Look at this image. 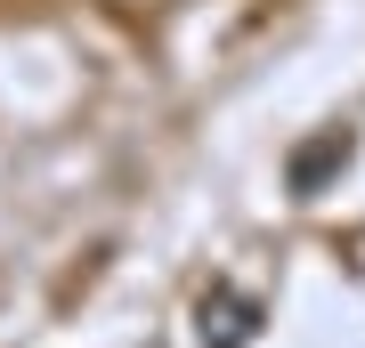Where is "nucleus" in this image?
<instances>
[{"instance_id": "obj_1", "label": "nucleus", "mask_w": 365, "mask_h": 348, "mask_svg": "<svg viewBox=\"0 0 365 348\" xmlns=\"http://www.w3.org/2000/svg\"><path fill=\"white\" fill-rule=\"evenodd\" d=\"M195 316H203V348H244L252 332H260V300H244V292H227V284L203 292Z\"/></svg>"}, {"instance_id": "obj_2", "label": "nucleus", "mask_w": 365, "mask_h": 348, "mask_svg": "<svg viewBox=\"0 0 365 348\" xmlns=\"http://www.w3.org/2000/svg\"><path fill=\"white\" fill-rule=\"evenodd\" d=\"M349 154H357V138H349V130H325V138H309V146L292 154V170H284L292 194H300V203H309V194H325V179H333Z\"/></svg>"}]
</instances>
